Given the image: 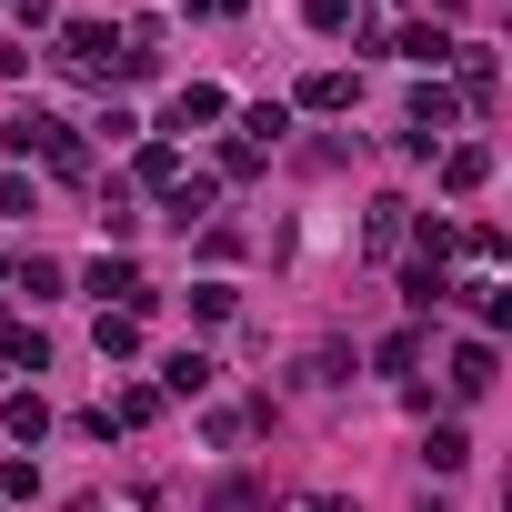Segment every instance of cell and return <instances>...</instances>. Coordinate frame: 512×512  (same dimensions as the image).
Returning a JSON list of instances; mask_svg holds the SVG:
<instances>
[{
    "label": "cell",
    "instance_id": "1",
    "mask_svg": "<svg viewBox=\"0 0 512 512\" xmlns=\"http://www.w3.org/2000/svg\"><path fill=\"white\" fill-rule=\"evenodd\" d=\"M452 121H462V101H452L442 81H432V91H412V131H402V151H432Z\"/></svg>",
    "mask_w": 512,
    "mask_h": 512
},
{
    "label": "cell",
    "instance_id": "2",
    "mask_svg": "<svg viewBox=\"0 0 512 512\" xmlns=\"http://www.w3.org/2000/svg\"><path fill=\"white\" fill-rule=\"evenodd\" d=\"M221 111H231V101H221L211 81H181V91H171V121H161V131H211Z\"/></svg>",
    "mask_w": 512,
    "mask_h": 512
},
{
    "label": "cell",
    "instance_id": "3",
    "mask_svg": "<svg viewBox=\"0 0 512 512\" xmlns=\"http://www.w3.org/2000/svg\"><path fill=\"white\" fill-rule=\"evenodd\" d=\"M61 61L101 81V71H111V31H101V21H71V31H61Z\"/></svg>",
    "mask_w": 512,
    "mask_h": 512
},
{
    "label": "cell",
    "instance_id": "4",
    "mask_svg": "<svg viewBox=\"0 0 512 512\" xmlns=\"http://www.w3.org/2000/svg\"><path fill=\"white\" fill-rule=\"evenodd\" d=\"M492 372H502V362H492V342H462V352H452V392H462V402H482V392H492Z\"/></svg>",
    "mask_w": 512,
    "mask_h": 512
},
{
    "label": "cell",
    "instance_id": "5",
    "mask_svg": "<svg viewBox=\"0 0 512 512\" xmlns=\"http://www.w3.org/2000/svg\"><path fill=\"white\" fill-rule=\"evenodd\" d=\"M482 181H492V151H482V141L442 151V191H482Z\"/></svg>",
    "mask_w": 512,
    "mask_h": 512
},
{
    "label": "cell",
    "instance_id": "6",
    "mask_svg": "<svg viewBox=\"0 0 512 512\" xmlns=\"http://www.w3.org/2000/svg\"><path fill=\"white\" fill-rule=\"evenodd\" d=\"M51 352H41V332L31 322H0V372H41Z\"/></svg>",
    "mask_w": 512,
    "mask_h": 512
},
{
    "label": "cell",
    "instance_id": "7",
    "mask_svg": "<svg viewBox=\"0 0 512 512\" xmlns=\"http://www.w3.org/2000/svg\"><path fill=\"white\" fill-rule=\"evenodd\" d=\"M91 342H101V362H131V352H141V312H101Z\"/></svg>",
    "mask_w": 512,
    "mask_h": 512
},
{
    "label": "cell",
    "instance_id": "8",
    "mask_svg": "<svg viewBox=\"0 0 512 512\" xmlns=\"http://www.w3.org/2000/svg\"><path fill=\"white\" fill-rule=\"evenodd\" d=\"M0 422H11V442H41V432H51V402H41V392H11Z\"/></svg>",
    "mask_w": 512,
    "mask_h": 512
},
{
    "label": "cell",
    "instance_id": "9",
    "mask_svg": "<svg viewBox=\"0 0 512 512\" xmlns=\"http://www.w3.org/2000/svg\"><path fill=\"white\" fill-rule=\"evenodd\" d=\"M392 51H402V61H422V71H442V61H452V41H442V31H432V21H412V31H402V41H392Z\"/></svg>",
    "mask_w": 512,
    "mask_h": 512
},
{
    "label": "cell",
    "instance_id": "10",
    "mask_svg": "<svg viewBox=\"0 0 512 512\" xmlns=\"http://www.w3.org/2000/svg\"><path fill=\"white\" fill-rule=\"evenodd\" d=\"M422 462H432V472H462V462H472V432H462V422H442V432L422 442Z\"/></svg>",
    "mask_w": 512,
    "mask_h": 512
},
{
    "label": "cell",
    "instance_id": "11",
    "mask_svg": "<svg viewBox=\"0 0 512 512\" xmlns=\"http://www.w3.org/2000/svg\"><path fill=\"white\" fill-rule=\"evenodd\" d=\"M392 241H402V201H372V221H362V251H372V262H382Z\"/></svg>",
    "mask_w": 512,
    "mask_h": 512
},
{
    "label": "cell",
    "instance_id": "12",
    "mask_svg": "<svg viewBox=\"0 0 512 512\" xmlns=\"http://www.w3.org/2000/svg\"><path fill=\"white\" fill-rule=\"evenodd\" d=\"M302 101H312V111H352V71H312Z\"/></svg>",
    "mask_w": 512,
    "mask_h": 512
},
{
    "label": "cell",
    "instance_id": "13",
    "mask_svg": "<svg viewBox=\"0 0 512 512\" xmlns=\"http://www.w3.org/2000/svg\"><path fill=\"white\" fill-rule=\"evenodd\" d=\"M442 292H452V282H442V262H412V272H402V302H412V312H432Z\"/></svg>",
    "mask_w": 512,
    "mask_h": 512
},
{
    "label": "cell",
    "instance_id": "14",
    "mask_svg": "<svg viewBox=\"0 0 512 512\" xmlns=\"http://www.w3.org/2000/svg\"><path fill=\"white\" fill-rule=\"evenodd\" d=\"M161 382H171V392H211V352H171Z\"/></svg>",
    "mask_w": 512,
    "mask_h": 512
},
{
    "label": "cell",
    "instance_id": "15",
    "mask_svg": "<svg viewBox=\"0 0 512 512\" xmlns=\"http://www.w3.org/2000/svg\"><path fill=\"white\" fill-rule=\"evenodd\" d=\"M241 131H251V151H272V141L292 131V111H282V101H251V121H241Z\"/></svg>",
    "mask_w": 512,
    "mask_h": 512
},
{
    "label": "cell",
    "instance_id": "16",
    "mask_svg": "<svg viewBox=\"0 0 512 512\" xmlns=\"http://www.w3.org/2000/svg\"><path fill=\"white\" fill-rule=\"evenodd\" d=\"M312 31H362V0H302Z\"/></svg>",
    "mask_w": 512,
    "mask_h": 512
},
{
    "label": "cell",
    "instance_id": "17",
    "mask_svg": "<svg viewBox=\"0 0 512 512\" xmlns=\"http://www.w3.org/2000/svg\"><path fill=\"white\" fill-rule=\"evenodd\" d=\"M141 181H151V191H171V181H181V151H171V141H151V151H141Z\"/></svg>",
    "mask_w": 512,
    "mask_h": 512
},
{
    "label": "cell",
    "instance_id": "18",
    "mask_svg": "<svg viewBox=\"0 0 512 512\" xmlns=\"http://www.w3.org/2000/svg\"><path fill=\"white\" fill-rule=\"evenodd\" d=\"M201 512H262V482H221V492H211Z\"/></svg>",
    "mask_w": 512,
    "mask_h": 512
},
{
    "label": "cell",
    "instance_id": "19",
    "mask_svg": "<svg viewBox=\"0 0 512 512\" xmlns=\"http://www.w3.org/2000/svg\"><path fill=\"white\" fill-rule=\"evenodd\" d=\"M171 211H181V221H201V211H211V181H201V171H191V181H171Z\"/></svg>",
    "mask_w": 512,
    "mask_h": 512
},
{
    "label": "cell",
    "instance_id": "20",
    "mask_svg": "<svg viewBox=\"0 0 512 512\" xmlns=\"http://www.w3.org/2000/svg\"><path fill=\"white\" fill-rule=\"evenodd\" d=\"M372 362H382V372H412V362H422V332H392V342H382Z\"/></svg>",
    "mask_w": 512,
    "mask_h": 512
},
{
    "label": "cell",
    "instance_id": "21",
    "mask_svg": "<svg viewBox=\"0 0 512 512\" xmlns=\"http://www.w3.org/2000/svg\"><path fill=\"white\" fill-rule=\"evenodd\" d=\"M21 211H31V181H21V171H0V221H21Z\"/></svg>",
    "mask_w": 512,
    "mask_h": 512
},
{
    "label": "cell",
    "instance_id": "22",
    "mask_svg": "<svg viewBox=\"0 0 512 512\" xmlns=\"http://www.w3.org/2000/svg\"><path fill=\"white\" fill-rule=\"evenodd\" d=\"M422 512H452V502H432V492H422Z\"/></svg>",
    "mask_w": 512,
    "mask_h": 512
},
{
    "label": "cell",
    "instance_id": "23",
    "mask_svg": "<svg viewBox=\"0 0 512 512\" xmlns=\"http://www.w3.org/2000/svg\"><path fill=\"white\" fill-rule=\"evenodd\" d=\"M0 282H11V262H0Z\"/></svg>",
    "mask_w": 512,
    "mask_h": 512
}]
</instances>
